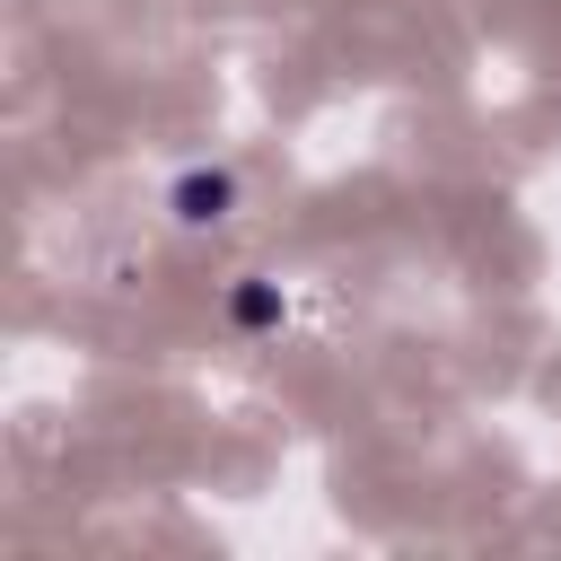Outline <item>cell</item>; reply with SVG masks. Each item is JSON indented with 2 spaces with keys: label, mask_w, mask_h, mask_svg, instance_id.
<instances>
[{
  "label": "cell",
  "mask_w": 561,
  "mask_h": 561,
  "mask_svg": "<svg viewBox=\"0 0 561 561\" xmlns=\"http://www.w3.org/2000/svg\"><path fill=\"white\" fill-rule=\"evenodd\" d=\"M272 316H280V289H272V280L237 289V324H272Z\"/></svg>",
  "instance_id": "7a4b0ae2"
},
{
  "label": "cell",
  "mask_w": 561,
  "mask_h": 561,
  "mask_svg": "<svg viewBox=\"0 0 561 561\" xmlns=\"http://www.w3.org/2000/svg\"><path fill=\"white\" fill-rule=\"evenodd\" d=\"M228 202H237V175H228V167H193V175L175 184V219H184V228L228 219Z\"/></svg>",
  "instance_id": "6da1fadb"
}]
</instances>
